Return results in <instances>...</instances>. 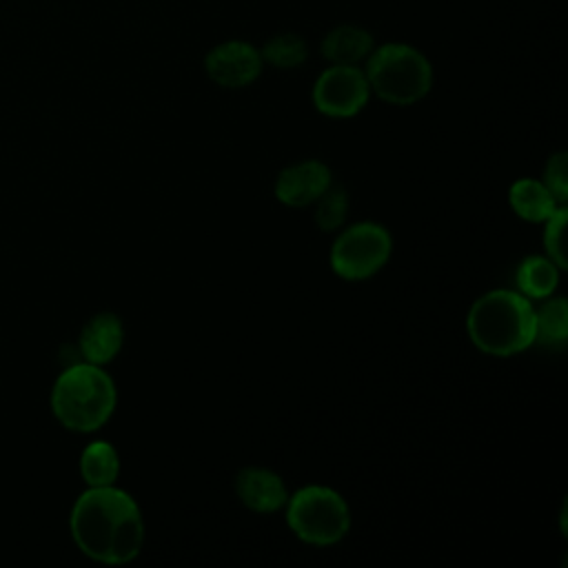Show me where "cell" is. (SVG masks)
<instances>
[{
    "label": "cell",
    "instance_id": "52a82bcc",
    "mask_svg": "<svg viewBox=\"0 0 568 568\" xmlns=\"http://www.w3.org/2000/svg\"><path fill=\"white\" fill-rule=\"evenodd\" d=\"M371 100V87L362 67L328 64L313 82L311 102L317 113L335 120L355 118Z\"/></svg>",
    "mask_w": 568,
    "mask_h": 568
},
{
    "label": "cell",
    "instance_id": "e0dca14e",
    "mask_svg": "<svg viewBox=\"0 0 568 568\" xmlns=\"http://www.w3.org/2000/svg\"><path fill=\"white\" fill-rule=\"evenodd\" d=\"M262 62L280 69V71H291L302 67L308 60V42L300 33L293 31H282L271 36L262 47H260Z\"/></svg>",
    "mask_w": 568,
    "mask_h": 568
},
{
    "label": "cell",
    "instance_id": "8992f818",
    "mask_svg": "<svg viewBox=\"0 0 568 568\" xmlns=\"http://www.w3.org/2000/svg\"><path fill=\"white\" fill-rule=\"evenodd\" d=\"M393 235L379 222H357L337 233L331 244V271L346 282L377 275L390 260Z\"/></svg>",
    "mask_w": 568,
    "mask_h": 568
},
{
    "label": "cell",
    "instance_id": "2e32d148",
    "mask_svg": "<svg viewBox=\"0 0 568 568\" xmlns=\"http://www.w3.org/2000/svg\"><path fill=\"white\" fill-rule=\"evenodd\" d=\"M568 339V302L564 297H544L535 306V344L561 346Z\"/></svg>",
    "mask_w": 568,
    "mask_h": 568
},
{
    "label": "cell",
    "instance_id": "d6986e66",
    "mask_svg": "<svg viewBox=\"0 0 568 568\" xmlns=\"http://www.w3.org/2000/svg\"><path fill=\"white\" fill-rule=\"evenodd\" d=\"M566 220H568V209L559 206L546 222H544V251L546 257H550L559 271L568 268V260H566Z\"/></svg>",
    "mask_w": 568,
    "mask_h": 568
},
{
    "label": "cell",
    "instance_id": "3957f363",
    "mask_svg": "<svg viewBox=\"0 0 568 568\" xmlns=\"http://www.w3.org/2000/svg\"><path fill=\"white\" fill-rule=\"evenodd\" d=\"M115 404V382L102 366L89 362L69 364L51 388V410L73 433L100 430L111 419Z\"/></svg>",
    "mask_w": 568,
    "mask_h": 568
},
{
    "label": "cell",
    "instance_id": "ffe728a7",
    "mask_svg": "<svg viewBox=\"0 0 568 568\" xmlns=\"http://www.w3.org/2000/svg\"><path fill=\"white\" fill-rule=\"evenodd\" d=\"M541 184L552 193L559 204L568 202V153L557 151L548 155L541 173Z\"/></svg>",
    "mask_w": 568,
    "mask_h": 568
},
{
    "label": "cell",
    "instance_id": "7a4b0ae2",
    "mask_svg": "<svg viewBox=\"0 0 568 568\" xmlns=\"http://www.w3.org/2000/svg\"><path fill=\"white\" fill-rule=\"evenodd\" d=\"M466 331L473 346L484 355H519L535 344V306L513 288L488 291L473 302Z\"/></svg>",
    "mask_w": 568,
    "mask_h": 568
},
{
    "label": "cell",
    "instance_id": "4fadbf2b",
    "mask_svg": "<svg viewBox=\"0 0 568 568\" xmlns=\"http://www.w3.org/2000/svg\"><path fill=\"white\" fill-rule=\"evenodd\" d=\"M508 204L517 217L530 224H544L559 206H566L559 204L541 180L535 178L515 180L508 189Z\"/></svg>",
    "mask_w": 568,
    "mask_h": 568
},
{
    "label": "cell",
    "instance_id": "277c9868",
    "mask_svg": "<svg viewBox=\"0 0 568 568\" xmlns=\"http://www.w3.org/2000/svg\"><path fill=\"white\" fill-rule=\"evenodd\" d=\"M364 75L371 95L395 106H410L424 100L435 80V71L426 53L408 42L375 44L364 60Z\"/></svg>",
    "mask_w": 568,
    "mask_h": 568
},
{
    "label": "cell",
    "instance_id": "5bb4252c",
    "mask_svg": "<svg viewBox=\"0 0 568 568\" xmlns=\"http://www.w3.org/2000/svg\"><path fill=\"white\" fill-rule=\"evenodd\" d=\"M517 293L532 300H544L555 295L559 284V266L546 255H526L515 271Z\"/></svg>",
    "mask_w": 568,
    "mask_h": 568
},
{
    "label": "cell",
    "instance_id": "9c48e42d",
    "mask_svg": "<svg viewBox=\"0 0 568 568\" xmlns=\"http://www.w3.org/2000/svg\"><path fill=\"white\" fill-rule=\"evenodd\" d=\"M333 184L331 166L322 160H300L284 166L273 184L277 202L291 209L313 206L315 200Z\"/></svg>",
    "mask_w": 568,
    "mask_h": 568
},
{
    "label": "cell",
    "instance_id": "ac0fdd59",
    "mask_svg": "<svg viewBox=\"0 0 568 568\" xmlns=\"http://www.w3.org/2000/svg\"><path fill=\"white\" fill-rule=\"evenodd\" d=\"M313 222L320 231L333 233L344 226L348 211H351V197L348 191L342 184H331L313 204Z\"/></svg>",
    "mask_w": 568,
    "mask_h": 568
},
{
    "label": "cell",
    "instance_id": "7c38bea8",
    "mask_svg": "<svg viewBox=\"0 0 568 568\" xmlns=\"http://www.w3.org/2000/svg\"><path fill=\"white\" fill-rule=\"evenodd\" d=\"M375 47V36L355 22H342L331 27L322 42L320 53L328 64H355L359 67Z\"/></svg>",
    "mask_w": 568,
    "mask_h": 568
},
{
    "label": "cell",
    "instance_id": "5b68a950",
    "mask_svg": "<svg viewBox=\"0 0 568 568\" xmlns=\"http://www.w3.org/2000/svg\"><path fill=\"white\" fill-rule=\"evenodd\" d=\"M291 532L308 546H333L351 530V510L346 499L320 484L304 486L288 495L284 506Z\"/></svg>",
    "mask_w": 568,
    "mask_h": 568
},
{
    "label": "cell",
    "instance_id": "8fae6325",
    "mask_svg": "<svg viewBox=\"0 0 568 568\" xmlns=\"http://www.w3.org/2000/svg\"><path fill=\"white\" fill-rule=\"evenodd\" d=\"M122 344H124L122 320L111 311H102V313H95L91 320H87V324L82 326L78 337V353L82 362L106 366L120 355Z\"/></svg>",
    "mask_w": 568,
    "mask_h": 568
},
{
    "label": "cell",
    "instance_id": "30bf717a",
    "mask_svg": "<svg viewBox=\"0 0 568 568\" xmlns=\"http://www.w3.org/2000/svg\"><path fill=\"white\" fill-rule=\"evenodd\" d=\"M235 495L240 504L257 515H271L286 506L288 488L284 479L271 468L244 466L233 479Z\"/></svg>",
    "mask_w": 568,
    "mask_h": 568
},
{
    "label": "cell",
    "instance_id": "9a60e30c",
    "mask_svg": "<svg viewBox=\"0 0 568 568\" xmlns=\"http://www.w3.org/2000/svg\"><path fill=\"white\" fill-rule=\"evenodd\" d=\"M80 475L87 486H113L120 475V457L113 444L91 442L80 455Z\"/></svg>",
    "mask_w": 568,
    "mask_h": 568
},
{
    "label": "cell",
    "instance_id": "ba28073f",
    "mask_svg": "<svg viewBox=\"0 0 568 568\" xmlns=\"http://www.w3.org/2000/svg\"><path fill=\"white\" fill-rule=\"evenodd\" d=\"M262 69L260 47L240 38L217 42L204 55L206 78L222 89H244L262 75Z\"/></svg>",
    "mask_w": 568,
    "mask_h": 568
},
{
    "label": "cell",
    "instance_id": "6da1fadb",
    "mask_svg": "<svg viewBox=\"0 0 568 568\" xmlns=\"http://www.w3.org/2000/svg\"><path fill=\"white\" fill-rule=\"evenodd\" d=\"M69 528L80 552L106 566L133 561L144 546L142 510L115 484L87 486L71 508Z\"/></svg>",
    "mask_w": 568,
    "mask_h": 568
}]
</instances>
